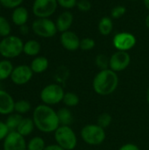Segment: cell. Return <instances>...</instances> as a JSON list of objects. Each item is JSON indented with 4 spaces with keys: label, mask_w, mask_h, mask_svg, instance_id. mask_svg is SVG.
<instances>
[{
    "label": "cell",
    "mask_w": 149,
    "mask_h": 150,
    "mask_svg": "<svg viewBox=\"0 0 149 150\" xmlns=\"http://www.w3.org/2000/svg\"><path fill=\"white\" fill-rule=\"evenodd\" d=\"M34 128L36 127L32 118H23L16 131L25 138L33 132Z\"/></svg>",
    "instance_id": "obj_18"
},
{
    "label": "cell",
    "mask_w": 149,
    "mask_h": 150,
    "mask_svg": "<svg viewBox=\"0 0 149 150\" xmlns=\"http://www.w3.org/2000/svg\"><path fill=\"white\" fill-rule=\"evenodd\" d=\"M131 62V56L128 52L117 51L110 57L109 69L115 71L116 73L120 72L127 69Z\"/></svg>",
    "instance_id": "obj_11"
},
{
    "label": "cell",
    "mask_w": 149,
    "mask_h": 150,
    "mask_svg": "<svg viewBox=\"0 0 149 150\" xmlns=\"http://www.w3.org/2000/svg\"><path fill=\"white\" fill-rule=\"evenodd\" d=\"M64 95L65 91L62 86L58 83H49L41 90L40 98L42 104L52 106L62 102Z\"/></svg>",
    "instance_id": "obj_6"
},
{
    "label": "cell",
    "mask_w": 149,
    "mask_h": 150,
    "mask_svg": "<svg viewBox=\"0 0 149 150\" xmlns=\"http://www.w3.org/2000/svg\"><path fill=\"white\" fill-rule=\"evenodd\" d=\"M119 150H141V149L134 143H126L122 145Z\"/></svg>",
    "instance_id": "obj_36"
},
{
    "label": "cell",
    "mask_w": 149,
    "mask_h": 150,
    "mask_svg": "<svg viewBox=\"0 0 149 150\" xmlns=\"http://www.w3.org/2000/svg\"><path fill=\"white\" fill-rule=\"evenodd\" d=\"M13 64L8 59L0 61V81H4L11 77L13 71Z\"/></svg>",
    "instance_id": "obj_21"
},
{
    "label": "cell",
    "mask_w": 149,
    "mask_h": 150,
    "mask_svg": "<svg viewBox=\"0 0 149 150\" xmlns=\"http://www.w3.org/2000/svg\"><path fill=\"white\" fill-rule=\"evenodd\" d=\"M119 76L111 69L100 70L92 81L94 91L99 96L112 94L119 86Z\"/></svg>",
    "instance_id": "obj_2"
},
{
    "label": "cell",
    "mask_w": 149,
    "mask_h": 150,
    "mask_svg": "<svg viewBox=\"0 0 149 150\" xmlns=\"http://www.w3.org/2000/svg\"><path fill=\"white\" fill-rule=\"evenodd\" d=\"M1 7H2V6H1V4H0V10H1Z\"/></svg>",
    "instance_id": "obj_42"
},
{
    "label": "cell",
    "mask_w": 149,
    "mask_h": 150,
    "mask_svg": "<svg viewBox=\"0 0 149 150\" xmlns=\"http://www.w3.org/2000/svg\"><path fill=\"white\" fill-rule=\"evenodd\" d=\"M19 28H20V32H21L22 34H27L28 32H29V28H28V26L26 25H24L20 26Z\"/></svg>",
    "instance_id": "obj_38"
},
{
    "label": "cell",
    "mask_w": 149,
    "mask_h": 150,
    "mask_svg": "<svg viewBox=\"0 0 149 150\" xmlns=\"http://www.w3.org/2000/svg\"><path fill=\"white\" fill-rule=\"evenodd\" d=\"M32 119L35 127L44 134L54 133L60 127L57 112L45 104H40L33 109Z\"/></svg>",
    "instance_id": "obj_1"
},
{
    "label": "cell",
    "mask_w": 149,
    "mask_h": 150,
    "mask_svg": "<svg viewBox=\"0 0 149 150\" xmlns=\"http://www.w3.org/2000/svg\"><path fill=\"white\" fill-rule=\"evenodd\" d=\"M15 100L11 95L4 90L0 89V114L10 115L14 112Z\"/></svg>",
    "instance_id": "obj_14"
},
{
    "label": "cell",
    "mask_w": 149,
    "mask_h": 150,
    "mask_svg": "<svg viewBox=\"0 0 149 150\" xmlns=\"http://www.w3.org/2000/svg\"><path fill=\"white\" fill-rule=\"evenodd\" d=\"M80 41L78 35L72 31H67L64 33H61L60 36V42L61 46L68 51H76L78 48H80Z\"/></svg>",
    "instance_id": "obj_13"
},
{
    "label": "cell",
    "mask_w": 149,
    "mask_h": 150,
    "mask_svg": "<svg viewBox=\"0 0 149 150\" xmlns=\"http://www.w3.org/2000/svg\"><path fill=\"white\" fill-rule=\"evenodd\" d=\"M46 147L45 140L40 136H34L27 142V150H44Z\"/></svg>",
    "instance_id": "obj_24"
},
{
    "label": "cell",
    "mask_w": 149,
    "mask_h": 150,
    "mask_svg": "<svg viewBox=\"0 0 149 150\" xmlns=\"http://www.w3.org/2000/svg\"><path fill=\"white\" fill-rule=\"evenodd\" d=\"M113 30V21L111 17H103L98 22V31L103 36H108Z\"/></svg>",
    "instance_id": "obj_20"
},
{
    "label": "cell",
    "mask_w": 149,
    "mask_h": 150,
    "mask_svg": "<svg viewBox=\"0 0 149 150\" xmlns=\"http://www.w3.org/2000/svg\"><path fill=\"white\" fill-rule=\"evenodd\" d=\"M10 130L5 123V121H2L0 120V142L1 141H4L7 135L10 134Z\"/></svg>",
    "instance_id": "obj_35"
},
{
    "label": "cell",
    "mask_w": 149,
    "mask_h": 150,
    "mask_svg": "<svg viewBox=\"0 0 149 150\" xmlns=\"http://www.w3.org/2000/svg\"><path fill=\"white\" fill-rule=\"evenodd\" d=\"M73 21H74V16L70 11H65L61 12L58 16L56 22H55L58 32L64 33V32L68 31L73 24Z\"/></svg>",
    "instance_id": "obj_15"
},
{
    "label": "cell",
    "mask_w": 149,
    "mask_h": 150,
    "mask_svg": "<svg viewBox=\"0 0 149 150\" xmlns=\"http://www.w3.org/2000/svg\"><path fill=\"white\" fill-rule=\"evenodd\" d=\"M23 117L22 115L17 113V112H12L11 114L8 115L5 120V123L9 128V130L11 131H16L18 125L20 124L21 120H22Z\"/></svg>",
    "instance_id": "obj_23"
},
{
    "label": "cell",
    "mask_w": 149,
    "mask_h": 150,
    "mask_svg": "<svg viewBox=\"0 0 149 150\" xmlns=\"http://www.w3.org/2000/svg\"><path fill=\"white\" fill-rule=\"evenodd\" d=\"M32 29L37 36L41 38H52L58 32L55 22L49 18H37L32 24Z\"/></svg>",
    "instance_id": "obj_7"
},
{
    "label": "cell",
    "mask_w": 149,
    "mask_h": 150,
    "mask_svg": "<svg viewBox=\"0 0 149 150\" xmlns=\"http://www.w3.org/2000/svg\"><path fill=\"white\" fill-rule=\"evenodd\" d=\"M49 66V62L45 56H36L31 62L30 67L34 74H41L45 72Z\"/></svg>",
    "instance_id": "obj_17"
},
{
    "label": "cell",
    "mask_w": 149,
    "mask_h": 150,
    "mask_svg": "<svg viewBox=\"0 0 149 150\" xmlns=\"http://www.w3.org/2000/svg\"><path fill=\"white\" fill-rule=\"evenodd\" d=\"M96 46V42L92 38H83L80 41V49L83 51H90Z\"/></svg>",
    "instance_id": "obj_30"
},
{
    "label": "cell",
    "mask_w": 149,
    "mask_h": 150,
    "mask_svg": "<svg viewBox=\"0 0 149 150\" xmlns=\"http://www.w3.org/2000/svg\"><path fill=\"white\" fill-rule=\"evenodd\" d=\"M135 36L128 32H121L115 34L112 39V44L118 51L128 52L136 45Z\"/></svg>",
    "instance_id": "obj_9"
},
{
    "label": "cell",
    "mask_w": 149,
    "mask_h": 150,
    "mask_svg": "<svg viewBox=\"0 0 149 150\" xmlns=\"http://www.w3.org/2000/svg\"><path fill=\"white\" fill-rule=\"evenodd\" d=\"M144 5L146 6V8L149 11V0H143Z\"/></svg>",
    "instance_id": "obj_40"
},
{
    "label": "cell",
    "mask_w": 149,
    "mask_h": 150,
    "mask_svg": "<svg viewBox=\"0 0 149 150\" xmlns=\"http://www.w3.org/2000/svg\"><path fill=\"white\" fill-rule=\"evenodd\" d=\"M33 74L30 65L20 64L14 67L10 78L16 85H24L32 80Z\"/></svg>",
    "instance_id": "obj_10"
},
{
    "label": "cell",
    "mask_w": 149,
    "mask_h": 150,
    "mask_svg": "<svg viewBox=\"0 0 149 150\" xmlns=\"http://www.w3.org/2000/svg\"><path fill=\"white\" fill-rule=\"evenodd\" d=\"M79 97L76 93L72 91L65 92L62 103L66 105V107H75L79 104Z\"/></svg>",
    "instance_id": "obj_26"
},
{
    "label": "cell",
    "mask_w": 149,
    "mask_h": 150,
    "mask_svg": "<svg viewBox=\"0 0 149 150\" xmlns=\"http://www.w3.org/2000/svg\"><path fill=\"white\" fill-rule=\"evenodd\" d=\"M77 2L78 0H57L58 5L67 10H70L76 7Z\"/></svg>",
    "instance_id": "obj_34"
},
{
    "label": "cell",
    "mask_w": 149,
    "mask_h": 150,
    "mask_svg": "<svg viewBox=\"0 0 149 150\" xmlns=\"http://www.w3.org/2000/svg\"><path fill=\"white\" fill-rule=\"evenodd\" d=\"M32 109V105L28 100L25 99H19L15 101V106H14V112H17L20 115L25 114L29 112Z\"/></svg>",
    "instance_id": "obj_25"
},
{
    "label": "cell",
    "mask_w": 149,
    "mask_h": 150,
    "mask_svg": "<svg viewBox=\"0 0 149 150\" xmlns=\"http://www.w3.org/2000/svg\"><path fill=\"white\" fill-rule=\"evenodd\" d=\"M146 98H147V102H148V104L149 105V87L148 88V90H147V93H146Z\"/></svg>",
    "instance_id": "obj_41"
},
{
    "label": "cell",
    "mask_w": 149,
    "mask_h": 150,
    "mask_svg": "<svg viewBox=\"0 0 149 150\" xmlns=\"http://www.w3.org/2000/svg\"><path fill=\"white\" fill-rule=\"evenodd\" d=\"M54 137L56 144L65 150H75L77 146V136L70 126H60Z\"/></svg>",
    "instance_id": "obj_5"
},
{
    "label": "cell",
    "mask_w": 149,
    "mask_h": 150,
    "mask_svg": "<svg viewBox=\"0 0 149 150\" xmlns=\"http://www.w3.org/2000/svg\"><path fill=\"white\" fill-rule=\"evenodd\" d=\"M23 2L24 0H0L1 6L6 9H12V10L20 6Z\"/></svg>",
    "instance_id": "obj_32"
},
{
    "label": "cell",
    "mask_w": 149,
    "mask_h": 150,
    "mask_svg": "<svg viewBox=\"0 0 149 150\" xmlns=\"http://www.w3.org/2000/svg\"><path fill=\"white\" fill-rule=\"evenodd\" d=\"M41 50V45L36 40H29L24 43L23 53L28 56H37Z\"/></svg>",
    "instance_id": "obj_19"
},
{
    "label": "cell",
    "mask_w": 149,
    "mask_h": 150,
    "mask_svg": "<svg viewBox=\"0 0 149 150\" xmlns=\"http://www.w3.org/2000/svg\"><path fill=\"white\" fill-rule=\"evenodd\" d=\"M132 1H134V0H132Z\"/></svg>",
    "instance_id": "obj_43"
},
{
    "label": "cell",
    "mask_w": 149,
    "mask_h": 150,
    "mask_svg": "<svg viewBox=\"0 0 149 150\" xmlns=\"http://www.w3.org/2000/svg\"><path fill=\"white\" fill-rule=\"evenodd\" d=\"M57 0H34L32 13L37 18H49L57 10Z\"/></svg>",
    "instance_id": "obj_8"
},
{
    "label": "cell",
    "mask_w": 149,
    "mask_h": 150,
    "mask_svg": "<svg viewBox=\"0 0 149 150\" xmlns=\"http://www.w3.org/2000/svg\"><path fill=\"white\" fill-rule=\"evenodd\" d=\"M4 150H27L25 138L17 131H11L3 141Z\"/></svg>",
    "instance_id": "obj_12"
},
{
    "label": "cell",
    "mask_w": 149,
    "mask_h": 150,
    "mask_svg": "<svg viewBox=\"0 0 149 150\" xmlns=\"http://www.w3.org/2000/svg\"><path fill=\"white\" fill-rule=\"evenodd\" d=\"M96 65L98 69H100V70L103 69H109V64H110V58H108L105 54H97L95 60Z\"/></svg>",
    "instance_id": "obj_29"
},
{
    "label": "cell",
    "mask_w": 149,
    "mask_h": 150,
    "mask_svg": "<svg viewBox=\"0 0 149 150\" xmlns=\"http://www.w3.org/2000/svg\"><path fill=\"white\" fill-rule=\"evenodd\" d=\"M76 7L78 8V10L80 11L86 12V11H90V9L92 7V4H91L90 0H78Z\"/></svg>",
    "instance_id": "obj_33"
},
{
    "label": "cell",
    "mask_w": 149,
    "mask_h": 150,
    "mask_svg": "<svg viewBox=\"0 0 149 150\" xmlns=\"http://www.w3.org/2000/svg\"><path fill=\"white\" fill-rule=\"evenodd\" d=\"M11 25L9 20L3 17L0 16V37H7L11 35Z\"/></svg>",
    "instance_id": "obj_27"
},
{
    "label": "cell",
    "mask_w": 149,
    "mask_h": 150,
    "mask_svg": "<svg viewBox=\"0 0 149 150\" xmlns=\"http://www.w3.org/2000/svg\"><path fill=\"white\" fill-rule=\"evenodd\" d=\"M44 150H65L64 149H62L61 147H60L58 144H50V145H47L45 149Z\"/></svg>",
    "instance_id": "obj_37"
},
{
    "label": "cell",
    "mask_w": 149,
    "mask_h": 150,
    "mask_svg": "<svg viewBox=\"0 0 149 150\" xmlns=\"http://www.w3.org/2000/svg\"><path fill=\"white\" fill-rule=\"evenodd\" d=\"M145 24H146V26H147V27L149 29V13H148V15L147 16L146 19H145Z\"/></svg>",
    "instance_id": "obj_39"
},
{
    "label": "cell",
    "mask_w": 149,
    "mask_h": 150,
    "mask_svg": "<svg viewBox=\"0 0 149 150\" xmlns=\"http://www.w3.org/2000/svg\"><path fill=\"white\" fill-rule=\"evenodd\" d=\"M126 12V8L124 5H117L112 9L111 11V18H122Z\"/></svg>",
    "instance_id": "obj_31"
},
{
    "label": "cell",
    "mask_w": 149,
    "mask_h": 150,
    "mask_svg": "<svg viewBox=\"0 0 149 150\" xmlns=\"http://www.w3.org/2000/svg\"><path fill=\"white\" fill-rule=\"evenodd\" d=\"M60 126H70L73 123V114L68 107L61 108L57 111Z\"/></svg>",
    "instance_id": "obj_22"
},
{
    "label": "cell",
    "mask_w": 149,
    "mask_h": 150,
    "mask_svg": "<svg viewBox=\"0 0 149 150\" xmlns=\"http://www.w3.org/2000/svg\"><path fill=\"white\" fill-rule=\"evenodd\" d=\"M29 18V12L24 6H18L15 8L11 13V21L17 26H22L26 25Z\"/></svg>",
    "instance_id": "obj_16"
},
{
    "label": "cell",
    "mask_w": 149,
    "mask_h": 150,
    "mask_svg": "<svg viewBox=\"0 0 149 150\" xmlns=\"http://www.w3.org/2000/svg\"><path fill=\"white\" fill-rule=\"evenodd\" d=\"M24 42L18 36L9 35L0 40V55L4 59H13L23 53Z\"/></svg>",
    "instance_id": "obj_3"
},
{
    "label": "cell",
    "mask_w": 149,
    "mask_h": 150,
    "mask_svg": "<svg viewBox=\"0 0 149 150\" xmlns=\"http://www.w3.org/2000/svg\"><path fill=\"white\" fill-rule=\"evenodd\" d=\"M82 140L90 146L101 145L106 139L105 129L97 124H88L84 126L80 132Z\"/></svg>",
    "instance_id": "obj_4"
},
{
    "label": "cell",
    "mask_w": 149,
    "mask_h": 150,
    "mask_svg": "<svg viewBox=\"0 0 149 150\" xmlns=\"http://www.w3.org/2000/svg\"><path fill=\"white\" fill-rule=\"evenodd\" d=\"M112 117L108 112H103V113H101L97 117V124L99 127H103L104 129L107 128L112 124Z\"/></svg>",
    "instance_id": "obj_28"
}]
</instances>
